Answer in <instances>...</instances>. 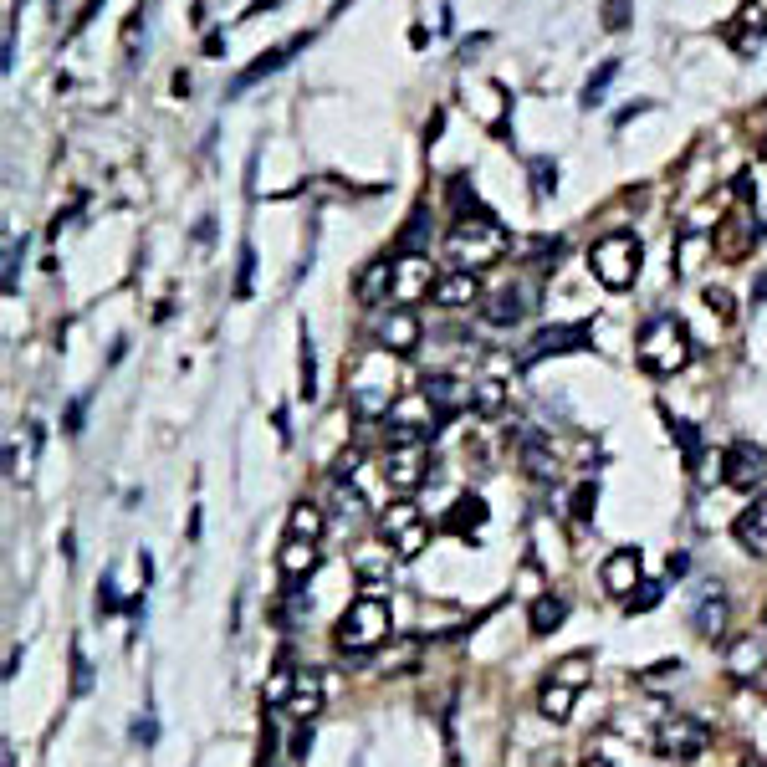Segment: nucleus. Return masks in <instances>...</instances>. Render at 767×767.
I'll use <instances>...</instances> for the list:
<instances>
[{"label":"nucleus","instance_id":"obj_1","mask_svg":"<svg viewBox=\"0 0 767 767\" xmlns=\"http://www.w3.org/2000/svg\"><path fill=\"white\" fill-rule=\"evenodd\" d=\"M343 389L353 399L358 415H389L399 404V369H394V353L389 348H364L343 369Z\"/></svg>","mask_w":767,"mask_h":767},{"label":"nucleus","instance_id":"obj_2","mask_svg":"<svg viewBox=\"0 0 767 767\" xmlns=\"http://www.w3.org/2000/svg\"><path fill=\"white\" fill-rule=\"evenodd\" d=\"M507 251V231L502 225H491L486 215H461L456 225L445 231V261L450 272H486V266H496Z\"/></svg>","mask_w":767,"mask_h":767},{"label":"nucleus","instance_id":"obj_3","mask_svg":"<svg viewBox=\"0 0 767 767\" xmlns=\"http://www.w3.org/2000/svg\"><path fill=\"white\" fill-rule=\"evenodd\" d=\"M394 635V614H389V604L379 599V594H364V599H353L343 614H338V650H348V655H369V650H379L384 640Z\"/></svg>","mask_w":767,"mask_h":767},{"label":"nucleus","instance_id":"obj_4","mask_svg":"<svg viewBox=\"0 0 767 767\" xmlns=\"http://www.w3.org/2000/svg\"><path fill=\"white\" fill-rule=\"evenodd\" d=\"M635 358H640V369L655 374V379L681 374L691 364V333H686V323L681 318H655V323H645Z\"/></svg>","mask_w":767,"mask_h":767},{"label":"nucleus","instance_id":"obj_5","mask_svg":"<svg viewBox=\"0 0 767 767\" xmlns=\"http://www.w3.org/2000/svg\"><path fill=\"white\" fill-rule=\"evenodd\" d=\"M640 261H645L640 236H629V231H609V236H604V241H594V251H589V272L599 277V287L624 292V287H635V277H640Z\"/></svg>","mask_w":767,"mask_h":767},{"label":"nucleus","instance_id":"obj_6","mask_svg":"<svg viewBox=\"0 0 767 767\" xmlns=\"http://www.w3.org/2000/svg\"><path fill=\"white\" fill-rule=\"evenodd\" d=\"M379 537L394 548L399 563H415V558L430 548V522L420 517L415 502H394V507L379 517Z\"/></svg>","mask_w":767,"mask_h":767},{"label":"nucleus","instance_id":"obj_7","mask_svg":"<svg viewBox=\"0 0 767 767\" xmlns=\"http://www.w3.org/2000/svg\"><path fill=\"white\" fill-rule=\"evenodd\" d=\"M706 747H711V727H706L701 716L670 711L660 727H655V752H660L665 762H696Z\"/></svg>","mask_w":767,"mask_h":767},{"label":"nucleus","instance_id":"obj_8","mask_svg":"<svg viewBox=\"0 0 767 767\" xmlns=\"http://www.w3.org/2000/svg\"><path fill=\"white\" fill-rule=\"evenodd\" d=\"M435 266H430V256H420V251H399L394 256V282H389V302L394 307H410V302H425L430 292H435Z\"/></svg>","mask_w":767,"mask_h":767},{"label":"nucleus","instance_id":"obj_9","mask_svg":"<svg viewBox=\"0 0 767 767\" xmlns=\"http://www.w3.org/2000/svg\"><path fill=\"white\" fill-rule=\"evenodd\" d=\"M379 471H384V486H389V491L410 496V491L425 486V476H430V456H425V445H389Z\"/></svg>","mask_w":767,"mask_h":767},{"label":"nucleus","instance_id":"obj_10","mask_svg":"<svg viewBox=\"0 0 767 767\" xmlns=\"http://www.w3.org/2000/svg\"><path fill=\"white\" fill-rule=\"evenodd\" d=\"M721 481L737 486V491H757L767 481V450L752 445V440H737L721 450Z\"/></svg>","mask_w":767,"mask_h":767},{"label":"nucleus","instance_id":"obj_11","mask_svg":"<svg viewBox=\"0 0 767 767\" xmlns=\"http://www.w3.org/2000/svg\"><path fill=\"white\" fill-rule=\"evenodd\" d=\"M640 583H645V558H640V548H614V553L604 558V589H609V599H635Z\"/></svg>","mask_w":767,"mask_h":767},{"label":"nucleus","instance_id":"obj_12","mask_svg":"<svg viewBox=\"0 0 767 767\" xmlns=\"http://www.w3.org/2000/svg\"><path fill=\"white\" fill-rule=\"evenodd\" d=\"M727 619H732L727 594H721L716 583H706V589L696 594V604H691V629L701 640H721V635H727Z\"/></svg>","mask_w":767,"mask_h":767},{"label":"nucleus","instance_id":"obj_13","mask_svg":"<svg viewBox=\"0 0 767 767\" xmlns=\"http://www.w3.org/2000/svg\"><path fill=\"white\" fill-rule=\"evenodd\" d=\"M374 338H379V348H389V353H415L420 348V318L410 307H389L384 318H379V328H374Z\"/></svg>","mask_w":767,"mask_h":767},{"label":"nucleus","instance_id":"obj_14","mask_svg":"<svg viewBox=\"0 0 767 767\" xmlns=\"http://www.w3.org/2000/svg\"><path fill=\"white\" fill-rule=\"evenodd\" d=\"M752 241H757V225L747 220V210L716 215V236H711L716 256H727V261H742V256L752 251Z\"/></svg>","mask_w":767,"mask_h":767},{"label":"nucleus","instance_id":"obj_15","mask_svg":"<svg viewBox=\"0 0 767 767\" xmlns=\"http://www.w3.org/2000/svg\"><path fill=\"white\" fill-rule=\"evenodd\" d=\"M287 716L297 721H312L323 711V675L318 670H292V686H287V701H282Z\"/></svg>","mask_w":767,"mask_h":767},{"label":"nucleus","instance_id":"obj_16","mask_svg":"<svg viewBox=\"0 0 767 767\" xmlns=\"http://www.w3.org/2000/svg\"><path fill=\"white\" fill-rule=\"evenodd\" d=\"M589 343V323H573V328H543L532 338V348L522 353V364L532 369V364H543L548 353H568V348H583Z\"/></svg>","mask_w":767,"mask_h":767},{"label":"nucleus","instance_id":"obj_17","mask_svg":"<svg viewBox=\"0 0 767 767\" xmlns=\"http://www.w3.org/2000/svg\"><path fill=\"white\" fill-rule=\"evenodd\" d=\"M481 312H486V323H496V328H512V323H522L527 312H532V302H527V292H522V287H502V292L481 297Z\"/></svg>","mask_w":767,"mask_h":767},{"label":"nucleus","instance_id":"obj_18","mask_svg":"<svg viewBox=\"0 0 767 767\" xmlns=\"http://www.w3.org/2000/svg\"><path fill=\"white\" fill-rule=\"evenodd\" d=\"M430 404H435V410L450 420V415H461L466 410V404H471V384H461V379H450V374H430L425 379V389H420Z\"/></svg>","mask_w":767,"mask_h":767},{"label":"nucleus","instance_id":"obj_19","mask_svg":"<svg viewBox=\"0 0 767 767\" xmlns=\"http://www.w3.org/2000/svg\"><path fill=\"white\" fill-rule=\"evenodd\" d=\"M389 558H394V548H379V543H369L364 553L353 558V573H358V583H364V594L384 599V589H389Z\"/></svg>","mask_w":767,"mask_h":767},{"label":"nucleus","instance_id":"obj_20","mask_svg":"<svg viewBox=\"0 0 767 767\" xmlns=\"http://www.w3.org/2000/svg\"><path fill=\"white\" fill-rule=\"evenodd\" d=\"M517 445H522V471L532 476V481H558L563 476V466H558V456L548 450V440L543 435H517Z\"/></svg>","mask_w":767,"mask_h":767},{"label":"nucleus","instance_id":"obj_21","mask_svg":"<svg viewBox=\"0 0 767 767\" xmlns=\"http://www.w3.org/2000/svg\"><path fill=\"white\" fill-rule=\"evenodd\" d=\"M277 568H282L287 583L312 578V568H318V543H307V537H287L282 553H277Z\"/></svg>","mask_w":767,"mask_h":767},{"label":"nucleus","instance_id":"obj_22","mask_svg":"<svg viewBox=\"0 0 767 767\" xmlns=\"http://www.w3.org/2000/svg\"><path fill=\"white\" fill-rule=\"evenodd\" d=\"M430 297H435V307H471V302H481V282H476V272H450L435 282Z\"/></svg>","mask_w":767,"mask_h":767},{"label":"nucleus","instance_id":"obj_23","mask_svg":"<svg viewBox=\"0 0 767 767\" xmlns=\"http://www.w3.org/2000/svg\"><path fill=\"white\" fill-rule=\"evenodd\" d=\"M573 701H578V691L573 686H563V681H543V691H537V711H543V721H568L573 716Z\"/></svg>","mask_w":767,"mask_h":767},{"label":"nucleus","instance_id":"obj_24","mask_svg":"<svg viewBox=\"0 0 767 767\" xmlns=\"http://www.w3.org/2000/svg\"><path fill=\"white\" fill-rule=\"evenodd\" d=\"M36 450H41V425H36V420H26V440H16V445H11V456H6V466H11V481H31Z\"/></svg>","mask_w":767,"mask_h":767},{"label":"nucleus","instance_id":"obj_25","mask_svg":"<svg viewBox=\"0 0 767 767\" xmlns=\"http://www.w3.org/2000/svg\"><path fill=\"white\" fill-rule=\"evenodd\" d=\"M323 527H328V517H323L318 502H297V507L287 512V537H307V543H318Z\"/></svg>","mask_w":767,"mask_h":767},{"label":"nucleus","instance_id":"obj_26","mask_svg":"<svg viewBox=\"0 0 767 767\" xmlns=\"http://www.w3.org/2000/svg\"><path fill=\"white\" fill-rule=\"evenodd\" d=\"M445 527H450V532H461V537L476 532V527H486V502H481V496H471V491L456 496V507L445 512Z\"/></svg>","mask_w":767,"mask_h":767},{"label":"nucleus","instance_id":"obj_27","mask_svg":"<svg viewBox=\"0 0 767 767\" xmlns=\"http://www.w3.org/2000/svg\"><path fill=\"white\" fill-rule=\"evenodd\" d=\"M727 670H732V681H757V675H762V650H757V635H747V640H737V645L727 650Z\"/></svg>","mask_w":767,"mask_h":767},{"label":"nucleus","instance_id":"obj_28","mask_svg":"<svg viewBox=\"0 0 767 767\" xmlns=\"http://www.w3.org/2000/svg\"><path fill=\"white\" fill-rule=\"evenodd\" d=\"M389 282H394V261H374L369 272L358 277L353 292H358V302H369V307H374V302H389Z\"/></svg>","mask_w":767,"mask_h":767},{"label":"nucleus","instance_id":"obj_29","mask_svg":"<svg viewBox=\"0 0 767 767\" xmlns=\"http://www.w3.org/2000/svg\"><path fill=\"white\" fill-rule=\"evenodd\" d=\"M297 47H307V31H302V36H292V41H287V47H277V52H266V57H261L256 67H246V72L236 77V93H241V87H251V82H261L266 72H277V67H282V62H287V57H292Z\"/></svg>","mask_w":767,"mask_h":767},{"label":"nucleus","instance_id":"obj_30","mask_svg":"<svg viewBox=\"0 0 767 767\" xmlns=\"http://www.w3.org/2000/svg\"><path fill=\"white\" fill-rule=\"evenodd\" d=\"M471 410L502 415V410H507V384H502V379H476V384H471Z\"/></svg>","mask_w":767,"mask_h":767},{"label":"nucleus","instance_id":"obj_31","mask_svg":"<svg viewBox=\"0 0 767 767\" xmlns=\"http://www.w3.org/2000/svg\"><path fill=\"white\" fill-rule=\"evenodd\" d=\"M563 614H568V599H558V594H543L532 604V635H553V629L563 624Z\"/></svg>","mask_w":767,"mask_h":767},{"label":"nucleus","instance_id":"obj_32","mask_svg":"<svg viewBox=\"0 0 767 767\" xmlns=\"http://www.w3.org/2000/svg\"><path fill=\"white\" fill-rule=\"evenodd\" d=\"M737 537H742V543H747L752 553H767V502H757L752 512H742Z\"/></svg>","mask_w":767,"mask_h":767},{"label":"nucleus","instance_id":"obj_33","mask_svg":"<svg viewBox=\"0 0 767 767\" xmlns=\"http://www.w3.org/2000/svg\"><path fill=\"white\" fill-rule=\"evenodd\" d=\"M589 675H594V660H589V655H568V660L553 665V681H563V686H573V691L589 686Z\"/></svg>","mask_w":767,"mask_h":767},{"label":"nucleus","instance_id":"obj_34","mask_svg":"<svg viewBox=\"0 0 767 767\" xmlns=\"http://www.w3.org/2000/svg\"><path fill=\"white\" fill-rule=\"evenodd\" d=\"M297 399H318V353H312V338L302 333V384H297Z\"/></svg>","mask_w":767,"mask_h":767},{"label":"nucleus","instance_id":"obj_35","mask_svg":"<svg viewBox=\"0 0 767 767\" xmlns=\"http://www.w3.org/2000/svg\"><path fill=\"white\" fill-rule=\"evenodd\" d=\"M614 72H619V67H614V62H604V67H599V72H594L589 82H583V108H594V103H604V87L614 82Z\"/></svg>","mask_w":767,"mask_h":767},{"label":"nucleus","instance_id":"obj_36","mask_svg":"<svg viewBox=\"0 0 767 767\" xmlns=\"http://www.w3.org/2000/svg\"><path fill=\"white\" fill-rule=\"evenodd\" d=\"M415 655H420V645H415V640H399V645L384 655V670H389V675H404V670L415 665Z\"/></svg>","mask_w":767,"mask_h":767},{"label":"nucleus","instance_id":"obj_37","mask_svg":"<svg viewBox=\"0 0 767 767\" xmlns=\"http://www.w3.org/2000/svg\"><path fill=\"white\" fill-rule=\"evenodd\" d=\"M706 307L716 312L721 323H732V318H737V302H732V292H727V287H706Z\"/></svg>","mask_w":767,"mask_h":767},{"label":"nucleus","instance_id":"obj_38","mask_svg":"<svg viewBox=\"0 0 767 767\" xmlns=\"http://www.w3.org/2000/svg\"><path fill=\"white\" fill-rule=\"evenodd\" d=\"M532 190H537V195H553V190H558V164L537 159V164H532Z\"/></svg>","mask_w":767,"mask_h":767},{"label":"nucleus","instance_id":"obj_39","mask_svg":"<svg viewBox=\"0 0 767 767\" xmlns=\"http://www.w3.org/2000/svg\"><path fill=\"white\" fill-rule=\"evenodd\" d=\"M72 691H77V696L93 691V665H87V655H82V650H72Z\"/></svg>","mask_w":767,"mask_h":767},{"label":"nucleus","instance_id":"obj_40","mask_svg":"<svg viewBox=\"0 0 767 767\" xmlns=\"http://www.w3.org/2000/svg\"><path fill=\"white\" fill-rule=\"evenodd\" d=\"M594 502H599L594 481H583V486L573 491V517H578V522H589V517H594Z\"/></svg>","mask_w":767,"mask_h":767},{"label":"nucleus","instance_id":"obj_41","mask_svg":"<svg viewBox=\"0 0 767 767\" xmlns=\"http://www.w3.org/2000/svg\"><path fill=\"white\" fill-rule=\"evenodd\" d=\"M660 599H665V583H650V578H645V583H640V594L629 599V609H635V614H645V609H655Z\"/></svg>","mask_w":767,"mask_h":767},{"label":"nucleus","instance_id":"obj_42","mask_svg":"<svg viewBox=\"0 0 767 767\" xmlns=\"http://www.w3.org/2000/svg\"><path fill=\"white\" fill-rule=\"evenodd\" d=\"M629 26V0H604V31H624Z\"/></svg>","mask_w":767,"mask_h":767},{"label":"nucleus","instance_id":"obj_43","mask_svg":"<svg viewBox=\"0 0 767 767\" xmlns=\"http://www.w3.org/2000/svg\"><path fill=\"white\" fill-rule=\"evenodd\" d=\"M123 609V599H118V583L113 578H103L98 583V614H118Z\"/></svg>","mask_w":767,"mask_h":767},{"label":"nucleus","instance_id":"obj_44","mask_svg":"<svg viewBox=\"0 0 767 767\" xmlns=\"http://www.w3.org/2000/svg\"><path fill=\"white\" fill-rule=\"evenodd\" d=\"M675 440H681V450H686V461L696 466V461H701V440H696V430H691V425H681V420H675Z\"/></svg>","mask_w":767,"mask_h":767},{"label":"nucleus","instance_id":"obj_45","mask_svg":"<svg viewBox=\"0 0 767 767\" xmlns=\"http://www.w3.org/2000/svg\"><path fill=\"white\" fill-rule=\"evenodd\" d=\"M251 272H256V251H251V246H241V277H236V297H246V292H251Z\"/></svg>","mask_w":767,"mask_h":767},{"label":"nucleus","instance_id":"obj_46","mask_svg":"<svg viewBox=\"0 0 767 767\" xmlns=\"http://www.w3.org/2000/svg\"><path fill=\"white\" fill-rule=\"evenodd\" d=\"M16 266H21V241L6 236V292H16Z\"/></svg>","mask_w":767,"mask_h":767},{"label":"nucleus","instance_id":"obj_47","mask_svg":"<svg viewBox=\"0 0 767 767\" xmlns=\"http://www.w3.org/2000/svg\"><path fill=\"white\" fill-rule=\"evenodd\" d=\"M307 752H312V721H297V737H292V757H297V762H307Z\"/></svg>","mask_w":767,"mask_h":767},{"label":"nucleus","instance_id":"obj_48","mask_svg":"<svg viewBox=\"0 0 767 767\" xmlns=\"http://www.w3.org/2000/svg\"><path fill=\"white\" fill-rule=\"evenodd\" d=\"M681 670V660H660V665H650V675H645V686H665L670 675Z\"/></svg>","mask_w":767,"mask_h":767},{"label":"nucleus","instance_id":"obj_49","mask_svg":"<svg viewBox=\"0 0 767 767\" xmlns=\"http://www.w3.org/2000/svg\"><path fill=\"white\" fill-rule=\"evenodd\" d=\"M742 16H747V26L762 31V26H767V0H747V11H742Z\"/></svg>","mask_w":767,"mask_h":767},{"label":"nucleus","instance_id":"obj_50","mask_svg":"<svg viewBox=\"0 0 767 767\" xmlns=\"http://www.w3.org/2000/svg\"><path fill=\"white\" fill-rule=\"evenodd\" d=\"M67 430H72V435L82 430V399H72V404H67Z\"/></svg>","mask_w":767,"mask_h":767},{"label":"nucleus","instance_id":"obj_51","mask_svg":"<svg viewBox=\"0 0 767 767\" xmlns=\"http://www.w3.org/2000/svg\"><path fill=\"white\" fill-rule=\"evenodd\" d=\"M261 767H282V762H277V742H272V732H266V757H261Z\"/></svg>","mask_w":767,"mask_h":767},{"label":"nucleus","instance_id":"obj_52","mask_svg":"<svg viewBox=\"0 0 767 767\" xmlns=\"http://www.w3.org/2000/svg\"><path fill=\"white\" fill-rule=\"evenodd\" d=\"M220 47H225V36H220V31H210V36H205V52H210V57H220Z\"/></svg>","mask_w":767,"mask_h":767},{"label":"nucleus","instance_id":"obj_53","mask_svg":"<svg viewBox=\"0 0 767 767\" xmlns=\"http://www.w3.org/2000/svg\"><path fill=\"white\" fill-rule=\"evenodd\" d=\"M98 6H103V0H87V6L77 11V26H87V21H93V11H98Z\"/></svg>","mask_w":767,"mask_h":767},{"label":"nucleus","instance_id":"obj_54","mask_svg":"<svg viewBox=\"0 0 767 767\" xmlns=\"http://www.w3.org/2000/svg\"><path fill=\"white\" fill-rule=\"evenodd\" d=\"M583 767H614V762H609L604 752H589V757H583Z\"/></svg>","mask_w":767,"mask_h":767},{"label":"nucleus","instance_id":"obj_55","mask_svg":"<svg viewBox=\"0 0 767 767\" xmlns=\"http://www.w3.org/2000/svg\"><path fill=\"white\" fill-rule=\"evenodd\" d=\"M757 691H762V701H767V665H762V675H757Z\"/></svg>","mask_w":767,"mask_h":767},{"label":"nucleus","instance_id":"obj_56","mask_svg":"<svg viewBox=\"0 0 767 767\" xmlns=\"http://www.w3.org/2000/svg\"><path fill=\"white\" fill-rule=\"evenodd\" d=\"M757 297H767V272H762V277H757Z\"/></svg>","mask_w":767,"mask_h":767},{"label":"nucleus","instance_id":"obj_57","mask_svg":"<svg viewBox=\"0 0 767 767\" xmlns=\"http://www.w3.org/2000/svg\"><path fill=\"white\" fill-rule=\"evenodd\" d=\"M742 767H762V762H757V757H747V762H742Z\"/></svg>","mask_w":767,"mask_h":767}]
</instances>
